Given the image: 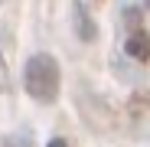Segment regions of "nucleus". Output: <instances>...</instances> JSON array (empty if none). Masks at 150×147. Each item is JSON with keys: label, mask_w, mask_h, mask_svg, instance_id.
I'll use <instances>...</instances> for the list:
<instances>
[{"label": "nucleus", "mask_w": 150, "mask_h": 147, "mask_svg": "<svg viewBox=\"0 0 150 147\" xmlns=\"http://www.w3.org/2000/svg\"><path fill=\"white\" fill-rule=\"evenodd\" d=\"M59 82H62V72H59L56 56L36 53V56L26 59V65H23V88H26V95L33 98V102H39V105L56 102Z\"/></svg>", "instance_id": "f257e3e1"}, {"label": "nucleus", "mask_w": 150, "mask_h": 147, "mask_svg": "<svg viewBox=\"0 0 150 147\" xmlns=\"http://www.w3.org/2000/svg\"><path fill=\"white\" fill-rule=\"evenodd\" d=\"M127 56L137 62H150V33L147 30H134L127 36Z\"/></svg>", "instance_id": "f03ea898"}, {"label": "nucleus", "mask_w": 150, "mask_h": 147, "mask_svg": "<svg viewBox=\"0 0 150 147\" xmlns=\"http://www.w3.org/2000/svg\"><path fill=\"white\" fill-rule=\"evenodd\" d=\"M46 147H69V144H65V141H62V137H52V141H49V144H46Z\"/></svg>", "instance_id": "7ed1b4c3"}, {"label": "nucleus", "mask_w": 150, "mask_h": 147, "mask_svg": "<svg viewBox=\"0 0 150 147\" xmlns=\"http://www.w3.org/2000/svg\"><path fill=\"white\" fill-rule=\"evenodd\" d=\"M147 7H150V0H147Z\"/></svg>", "instance_id": "20e7f679"}]
</instances>
